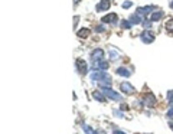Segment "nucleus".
I'll list each match as a JSON object with an SVG mask.
<instances>
[{
	"mask_svg": "<svg viewBox=\"0 0 173 134\" xmlns=\"http://www.w3.org/2000/svg\"><path fill=\"white\" fill-rule=\"evenodd\" d=\"M120 88H121V92H124V94H127V95H131L133 92H134V88H133V85L130 84V82H123L120 85Z\"/></svg>",
	"mask_w": 173,
	"mask_h": 134,
	"instance_id": "6",
	"label": "nucleus"
},
{
	"mask_svg": "<svg viewBox=\"0 0 173 134\" xmlns=\"http://www.w3.org/2000/svg\"><path fill=\"white\" fill-rule=\"evenodd\" d=\"M167 118H173V107L167 111Z\"/></svg>",
	"mask_w": 173,
	"mask_h": 134,
	"instance_id": "25",
	"label": "nucleus"
},
{
	"mask_svg": "<svg viewBox=\"0 0 173 134\" xmlns=\"http://www.w3.org/2000/svg\"><path fill=\"white\" fill-rule=\"evenodd\" d=\"M166 30H167V32H170V33H173V19L172 20H169V22L166 23Z\"/></svg>",
	"mask_w": 173,
	"mask_h": 134,
	"instance_id": "19",
	"label": "nucleus"
},
{
	"mask_svg": "<svg viewBox=\"0 0 173 134\" xmlns=\"http://www.w3.org/2000/svg\"><path fill=\"white\" fill-rule=\"evenodd\" d=\"M114 134H126V133H123V131H120V130H114Z\"/></svg>",
	"mask_w": 173,
	"mask_h": 134,
	"instance_id": "28",
	"label": "nucleus"
},
{
	"mask_svg": "<svg viewBox=\"0 0 173 134\" xmlns=\"http://www.w3.org/2000/svg\"><path fill=\"white\" fill-rule=\"evenodd\" d=\"M102 58H104V51H102V49L97 48L91 52V59H92V62H94V61H101Z\"/></svg>",
	"mask_w": 173,
	"mask_h": 134,
	"instance_id": "8",
	"label": "nucleus"
},
{
	"mask_svg": "<svg viewBox=\"0 0 173 134\" xmlns=\"http://www.w3.org/2000/svg\"><path fill=\"white\" fill-rule=\"evenodd\" d=\"M143 22V19H141V16L139 15V13H134V15L130 16V23L131 25H139V23Z\"/></svg>",
	"mask_w": 173,
	"mask_h": 134,
	"instance_id": "13",
	"label": "nucleus"
},
{
	"mask_svg": "<svg viewBox=\"0 0 173 134\" xmlns=\"http://www.w3.org/2000/svg\"><path fill=\"white\" fill-rule=\"evenodd\" d=\"M92 97H94L97 101H101V102H106V95H104L102 92H98V91H95V92L92 94Z\"/></svg>",
	"mask_w": 173,
	"mask_h": 134,
	"instance_id": "15",
	"label": "nucleus"
},
{
	"mask_svg": "<svg viewBox=\"0 0 173 134\" xmlns=\"http://www.w3.org/2000/svg\"><path fill=\"white\" fill-rule=\"evenodd\" d=\"M107 68H108V62L107 61H94L92 62V69L94 71H106Z\"/></svg>",
	"mask_w": 173,
	"mask_h": 134,
	"instance_id": "5",
	"label": "nucleus"
},
{
	"mask_svg": "<svg viewBox=\"0 0 173 134\" xmlns=\"http://www.w3.org/2000/svg\"><path fill=\"white\" fill-rule=\"evenodd\" d=\"M77 35H78L79 37H82V39L84 37H88V35H90V29H85V27H84V29L78 30V33Z\"/></svg>",
	"mask_w": 173,
	"mask_h": 134,
	"instance_id": "16",
	"label": "nucleus"
},
{
	"mask_svg": "<svg viewBox=\"0 0 173 134\" xmlns=\"http://www.w3.org/2000/svg\"><path fill=\"white\" fill-rule=\"evenodd\" d=\"M140 39H141L143 43H151L154 41V33L150 30H144V32L140 33Z\"/></svg>",
	"mask_w": 173,
	"mask_h": 134,
	"instance_id": "3",
	"label": "nucleus"
},
{
	"mask_svg": "<svg viewBox=\"0 0 173 134\" xmlns=\"http://www.w3.org/2000/svg\"><path fill=\"white\" fill-rule=\"evenodd\" d=\"M167 101L170 102V105H173V89L167 92Z\"/></svg>",
	"mask_w": 173,
	"mask_h": 134,
	"instance_id": "23",
	"label": "nucleus"
},
{
	"mask_svg": "<svg viewBox=\"0 0 173 134\" xmlns=\"http://www.w3.org/2000/svg\"><path fill=\"white\" fill-rule=\"evenodd\" d=\"M110 58H111V61H117L118 59V53L116 52V51H110Z\"/></svg>",
	"mask_w": 173,
	"mask_h": 134,
	"instance_id": "20",
	"label": "nucleus"
},
{
	"mask_svg": "<svg viewBox=\"0 0 173 134\" xmlns=\"http://www.w3.org/2000/svg\"><path fill=\"white\" fill-rule=\"evenodd\" d=\"M143 104L146 107H154L156 105V97H154L153 94H147L143 100Z\"/></svg>",
	"mask_w": 173,
	"mask_h": 134,
	"instance_id": "7",
	"label": "nucleus"
},
{
	"mask_svg": "<svg viewBox=\"0 0 173 134\" xmlns=\"http://www.w3.org/2000/svg\"><path fill=\"white\" fill-rule=\"evenodd\" d=\"M154 6H146V7H139L137 9V13H139L140 16H146V15H149L151 10H154Z\"/></svg>",
	"mask_w": 173,
	"mask_h": 134,
	"instance_id": "11",
	"label": "nucleus"
},
{
	"mask_svg": "<svg viewBox=\"0 0 173 134\" xmlns=\"http://www.w3.org/2000/svg\"><path fill=\"white\" fill-rule=\"evenodd\" d=\"M111 3H110V0H101L100 3L95 6V10L97 12H104V10H108Z\"/></svg>",
	"mask_w": 173,
	"mask_h": 134,
	"instance_id": "9",
	"label": "nucleus"
},
{
	"mask_svg": "<svg viewBox=\"0 0 173 134\" xmlns=\"http://www.w3.org/2000/svg\"><path fill=\"white\" fill-rule=\"evenodd\" d=\"M104 30H106L104 25H97V26H95V32H97V33H102Z\"/></svg>",
	"mask_w": 173,
	"mask_h": 134,
	"instance_id": "21",
	"label": "nucleus"
},
{
	"mask_svg": "<svg viewBox=\"0 0 173 134\" xmlns=\"http://www.w3.org/2000/svg\"><path fill=\"white\" fill-rule=\"evenodd\" d=\"M169 127L172 128V131H173V123H170V124H169Z\"/></svg>",
	"mask_w": 173,
	"mask_h": 134,
	"instance_id": "29",
	"label": "nucleus"
},
{
	"mask_svg": "<svg viewBox=\"0 0 173 134\" xmlns=\"http://www.w3.org/2000/svg\"><path fill=\"white\" fill-rule=\"evenodd\" d=\"M117 75H120V77H124V78H128V77H130V75H131V72L128 71L127 68H117Z\"/></svg>",
	"mask_w": 173,
	"mask_h": 134,
	"instance_id": "12",
	"label": "nucleus"
},
{
	"mask_svg": "<svg viewBox=\"0 0 173 134\" xmlns=\"http://www.w3.org/2000/svg\"><path fill=\"white\" fill-rule=\"evenodd\" d=\"M91 79L92 81H98V84L101 87H110L111 85V77L110 74H107L106 71H95L94 74L91 75Z\"/></svg>",
	"mask_w": 173,
	"mask_h": 134,
	"instance_id": "1",
	"label": "nucleus"
},
{
	"mask_svg": "<svg viewBox=\"0 0 173 134\" xmlns=\"http://www.w3.org/2000/svg\"><path fill=\"white\" fill-rule=\"evenodd\" d=\"M131 4H133V2H124V3H123V7H124V9H128L130 6H131Z\"/></svg>",
	"mask_w": 173,
	"mask_h": 134,
	"instance_id": "24",
	"label": "nucleus"
},
{
	"mask_svg": "<svg viewBox=\"0 0 173 134\" xmlns=\"http://www.w3.org/2000/svg\"><path fill=\"white\" fill-rule=\"evenodd\" d=\"M82 127H84V131H85L86 134H98V131H94L90 126H85V124H84Z\"/></svg>",
	"mask_w": 173,
	"mask_h": 134,
	"instance_id": "17",
	"label": "nucleus"
},
{
	"mask_svg": "<svg viewBox=\"0 0 173 134\" xmlns=\"http://www.w3.org/2000/svg\"><path fill=\"white\" fill-rule=\"evenodd\" d=\"M114 114H116V117H123V112H120L118 110H114Z\"/></svg>",
	"mask_w": 173,
	"mask_h": 134,
	"instance_id": "27",
	"label": "nucleus"
},
{
	"mask_svg": "<svg viewBox=\"0 0 173 134\" xmlns=\"http://www.w3.org/2000/svg\"><path fill=\"white\" fill-rule=\"evenodd\" d=\"M131 26L133 25L130 23V20H121V27H123V29H130Z\"/></svg>",
	"mask_w": 173,
	"mask_h": 134,
	"instance_id": "18",
	"label": "nucleus"
},
{
	"mask_svg": "<svg viewBox=\"0 0 173 134\" xmlns=\"http://www.w3.org/2000/svg\"><path fill=\"white\" fill-rule=\"evenodd\" d=\"M163 15H165V13H163L162 10H157V12H154V13H151V22H157V20H160V19L163 17Z\"/></svg>",
	"mask_w": 173,
	"mask_h": 134,
	"instance_id": "14",
	"label": "nucleus"
},
{
	"mask_svg": "<svg viewBox=\"0 0 173 134\" xmlns=\"http://www.w3.org/2000/svg\"><path fill=\"white\" fill-rule=\"evenodd\" d=\"M117 20H118V17H117L116 13H110V15L104 16V17L101 19L102 23H117Z\"/></svg>",
	"mask_w": 173,
	"mask_h": 134,
	"instance_id": "10",
	"label": "nucleus"
},
{
	"mask_svg": "<svg viewBox=\"0 0 173 134\" xmlns=\"http://www.w3.org/2000/svg\"><path fill=\"white\" fill-rule=\"evenodd\" d=\"M101 92L104 94L107 98H110V100H114V101H120L121 100L120 94L116 92V91H113L110 87H101Z\"/></svg>",
	"mask_w": 173,
	"mask_h": 134,
	"instance_id": "2",
	"label": "nucleus"
},
{
	"mask_svg": "<svg viewBox=\"0 0 173 134\" xmlns=\"http://www.w3.org/2000/svg\"><path fill=\"white\" fill-rule=\"evenodd\" d=\"M170 7L173 9V0H172V2H170Z\"/></svg>",
	"mask_w": 173,
	"mask_h": 134,
	"instance_id": "30",
	"label": "nucleus"
},
{
	"mask_svg": "<svg viewBox=\"0 0 173 134\" xmlns=\"http://www.w3.org/2000/svg\"><path fill=\"white\" fill-rule=\"evenodd\" d=\"M75 65H77V69H78L79 74L85 75L86 71H88V65H86V61L81 59V58H78V59L75 61Z\"/></svg>",
	"mask_w": 173,
	"mask_h": 134,
	"instance_id": "4",
	"label": "nucleus"
},
{
	"mask_svg": "<svg viewBox=\"0 0 173 134\" xmlns=\"http://www.w3.org/2000/svg\"><path fill=\"white\" fill-rule=\"evenodd\" d=\"M78 20H79V17H78V16H75V17H74V29H75V26L78 25Z\"/></svg>",
	"mask_w": 173,
	"mask_h": 134,
	"instance_id": "26",
	"label": "nucleus"
},
{
	"mask_svg": "<svg viewBox=\"0 0 173 134\" xmlns=\"http://www.w3.org/2000/svg\"><path fill=\"white\" fill-rule=\"evenodd\" d=\"M141 25H143V27H146V29H150L151 27V20H143Z\"/></svg>",
	"mask_w": 173,
	"mask_h": 134,
	"instance_id": "22",
	"label": "nucleus"
}]
</instances>
